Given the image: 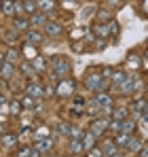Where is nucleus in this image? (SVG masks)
<instances>
[{
  "instance_id": "1",
  "label": "nucleus",
  "mask_w": 148,
  "mask_h": 157,
  "mask_svg": "<svg viewBox=\"0 0 148 157\" xmlns=\"http://www.w3.org/2000/svg\"><path fill=\"white\" fill-rule=\"evenodd\" d=\"M51 68H53V77L55 78H68L72 72V64L68 57L61 55H53L51 57Z\"/></svg>"
},
{
  "instance_id": "2",
  "label": "nucleus",
  "mask_w": 148,
  "mask_h": 157,
  "mask_svg": "<svg viewBox=\"0 0 148 157\" xmlns=\"http://www.w3.org/2000/svg\"><path fill=\"white\" fill-rule=\"evenodd\" d=\"M83 85H85L87 89H91L93 94L108 89L106 81H104V78H102V75H99V68H95V70H89V72L85 75V81H83Z\"/></svg>"
},
{
  "instance_id": "3",
  "label": "nucleus",
  "mask_w": 148,
  "mask_h": 157,
  "mask_svg": "<svg viewBox=\"0 0 148 157\" xmlns=\"http://www.w3.org/2000/svg\"><path fill=\"white\" fill-rule=\"evenodd\" d=\"M43 32H45V36H49V38H57V36L64 34V26H61V21L47 19V24L43 26Z\"/></svg>"
},
{
  "instance_id": "4",
  "label": "nucleus",
  "mask_w": 148,
  "mask_h": 157,
  "mask_svg": "<svg viewBox=\"0 0 148 157\" xmlns=\"http://www.w3.org/2000/svg\"><path fill=\"white\" fill-rule=\"evenodd\" d=\"M74 89H76V83H74L72 78H59V83H57V96L68 98V96L74 94Z\"/></svg>"
},
{
  "instance_id": "5",
  "label": "nucleus",
  "mask_w": 148,
  "mask_h": 157,
  "mask_svg": "<svg viewBox=\"0 0 148 157\" xmlns=\"http://www.w3.org/2000/svg\"><path fill=\"white\" fill-rule=\"evenodd\" d=\"M91 32L95 38H102V40H108L110 38V32H108V26L104 21H93L91 24Z\"/></svg>"
},
{
  "instance_id": "6",
  "label": "nucleus",
  "mask_w": 148,
  "mask_h": 157,
  "mask_svg": "<svg viewBox=\"0 0 148 157\" xmlns=\"http://www.w3.org/2000/svg\"><path fill=\"white\" fill-rule=\"evenodd\" d=\"M106 130H108V119H106V117H99L95 121H91V125H89V132L95 134V138H98V136H104Z\"/></svg>"
},
{
  "instance_id": "7",
  "label": "nucleus",
  "mask_w": 148,
  "mask_h": 157,
  "mask_svg": "<svg viewBox=\"0 0 148 157\" xmlns=\"http://www.w3.org/2000/svg\"><path fill=\"white\" fill-rule=\"evenodd\" d=\"M93 102H95L99 108H106V106H112V104H114V98L108 94V89H104V91H98V94H95Z\"/></svg>"
},
{
  "instance_id": "8",
  "label": "nucleus",
  "mask_w": 148,
  "mask_h": 157,
  "mask_svg": "<svg viewBox=\"0 0 148 157\" xmlns=\"http://www.w3.org/2000/svg\"><path fill=\"white\" fill-rule=\"evenodd\" d=\"M125 66H127V72H135L142 68V55L138 53H129L127 59H125Z\"/></svg>"
},
{
  "instance_id": "9",
  "label": "nucleus",
  "mask_w": 148,
  "mask_h": 157,
  "mask_svg": "<svg viewBox=\"0 0 148 157\" xmlns=\"http://www.w3.org/2000/svg\"><path fill=\"white\" fill-rule=\"evenodd\" d=\"M99 149H102L104 157H112L114 153H119V147H117V142H114L112 138H104L102 144H99Z\"/></svg>"
},
{
  "instance_id": "10",
  "label": "nucleus",
  "mask_w": 148,
  "mask_h": 157,
  "mask_svg": "<svg viewBox=\"0 0 148 157\" xmlns=\"http://www.w3.org/2000/svg\"><path fill=\"white\" fill-rule=\"evenodd\" d=\"M28 19H30V28H43L47 24V13H40V11H36V13H32V15H28Z\"/></svg>"
},
{
  "instance_id": "11",
  "label": "nucleus",
  "mask_w": 148,
  "mask_h": 157,
  "mask_svg": "<svg viewBox=\"0 0 148 157\" xmlns=\"http://www.w3.org/2000/svg\"><path fill=\"white\" fill-rule=\"evenodd\" d=\"M25 94H28V96H32V98H45V89H43V87H40V83H36V81L28 83Z\"/></svg>"
},
{
  "instance_id": "12",
  "label": "nucleus",
  "mask_w": 148,
  "mask_h": 157,
  "mask_svg": "<svg viewBox=\"0 0 148 157\" xmlns=\"http://www.w3.org/2000/svg\"><path fill=\"white\" fill-rule=\"evenodd\" d=\"M68 151L70 155H83L85 153V147H83V140L80 138H70V144H68Z\"/></svg>"
},
{
  "instance_id": "13",
  "label": "nucleus",
  "mask_w": 148,
  "mask_h": 157,
  "mask_svg": "<svg viewBox=\"0 0 148 157\" xmlns=\"http://www.w3.org/2000/svg\"><path fill=\"white\" fill-rule=\"evenodd\" d=\"M32 68L36 70V75H40V72H47V68H49V62H47L43 55H36V57L32 59Z\"/></svg>"
},
{
  "instance_id": "14",
  "label": "nucleus",
  "mask_w": 148,
  "mask_h": 157,
  "mask_svg": "<svg viewBox=\"0 0 148 157\" xmlns=\"http://www.w3.org/2000/svg\"><path fill=\"white\" fill-rule=\"evenodd\" d=\"M36 2V9L40 11V13H53L55 11V0H34Z\"/></svg>"
},
{
  "instance_id": "15",
  "label": "nucleus",
  "mask_w": 148,
  "mask_h": 157,
  "mask_svg": "<svg viewBox=\"0 0 148 157\" xmlns=\"http://www.w3.org/2000/svg\"><path fill=\"white\" fill-rule=\"evenodd\" d=\"M15 75V64H11V62H4L2 66H0V77L2 81H11V77Z\"/></svg>"
},
{
  "instance_id": "16",
  "label": "nucleus",
  "mask_w": 148,
  "mask_h": 157,
  "mask_svg": "<svg viewBox=\"0 0 148 157\" xmlns=\"http://www.w3.org/2000/svg\"><path fill=\"white\" fill-rule=\"evenodd\" d=\"M135 128H138V125H135V121H133L131 117H127V119H123V121H121V132H123V134H127V136L135 134Z\"/></svg>"
},
{
  "instance_id": "17",
  "label": "nucleus",
  "mask_w": 148,
  "mask_h": 157,
  "mask_svg": "<svg viewBox=\"0 0 148 157\" xmlns=\"http://www.w3.org/2000/svg\"><path fill=\"white\" fill-rule=\"evenodd\" d=\"M129 117V106H119V108H112V119L114 121H123Z\"/></svg>"
},
{
  "instance_id": "18",
  "label": "nucleus",
  "mask_w": 148,
  "mask_h": 157,
  "mask_svg": "<svg viewBox=\"0 0 148 157\" xmlns=\"http://www.w3.org/2000/svg\"><path fill=\"white\" fill-rule=\"evenodd\" d=\"M13 28H15L17 32H19V30H21V32H28V30H30V19H28V17H15V19H13Z\"/></svg>"
},
{
  "instance_id": "19",
  "label": "nucleus",
  "mask_w": 148,
  "mask_h": 157,
  "mask_svg": "<svg viewBox=\"0 0 148 157\" xmlns=\"http://www.w3.org/2000/svg\"><path fill=\"white\" fill-rule=\"evenodd\" d=\"M83 147H85V151H89V149H93L95 147V134H91V132L87 130L85 134H83Z\"/></svg>"
},
{
  "instance_id": "20",
  "label": "nucleus",
  "mask_w": 148,
  "mask_h": 157,
  "mask_svg": "<svg viewBox=\"0 0 148 157\" xmlns=\"http://www.w3.org/2000/svg\"><path fill=\"white\" fill-rule=\"evenodd\" d=\"M125 78H127V70H114L112 72V77H110V85L112 87H117V85H121Z\"/></svg>"
},
{
  "instance_id": "21",
  "label": "nucleus",
  "mask_w": 148,
  "mask_h": 157,
  "mask_svg": "<svg viewBox=\"0 0 148 157\" xmlns=\"http://www.w3.org/2000/svg\"><path fill=\"white\" fill-rule=\"evenodd\" d=\"M25 34H28V43H30V45H38V43H43V38H45V34H40L38 30H28Z\"/></svg>"
},
{
  "instance_id": "22",
  "label": "nucleus",
  "mask_w": 148,
  "mask_h": 157,
  "mask_svg": "<svg viewBox=\"0 0 148 157\" xmlns=\"http://www.w3.org/2000/svg\"><path fill=\"white\" fill-rule=\"evenodd\" d=\"M0 142H2L6 149H11V147H17V136H15V134H9V132H4V134H2V138H0Z\"/></svg>"
},
{
  "instance_id": "23",
  "label": "nucleus",
  "mask_w": 148,
  "mask_h": 157,
  "mask_svg": "<svg viewBox=\"0 0 148 157\" xmlns=\"http://www.w3.org/2000/svg\"><path fill=\"white\" fill-rule=\"evenodd\" d=\"M106 26H108V32H110V36H114V40H119V32H121V26H119V21L112 17L110 21H106Z\"/></svg>"
},
{
  "instance_id": "24",
  "label": "nucleus",
  "mask_w": 148,
  "mask_h": 157,
  "mask_svg": "<svg viewBox=\"0 0 148 157\" xmlns=\"http://www.w3.org/2000/svg\"><path fill=\"white\" fill-rule=\"evenodd\" d=\"M142 144H144V142H142V140H140V138H138V136H131V138H129V142H127V147H125V149H127V151H129V153H138V149H140V147H142Z\"/></svg>"
},
{
  "instance_id": "25",
  "label": "nucleus",
  "mask_w": 148,
  "mask_h": 157,
  "mask_svg": "<svg viewBox=\"0 0 148 157\" xmlns=\"http://www.w3.org/2000/svg\"><path fill=\"white\" fill-rule=\"evenodd\" d=\"M0 6H2V13L4 15H15V0H0Z\"/></svg>"
},
{
  "instance_id": "26",
  "label": "nucleus",
  "mask_w": 148,
  "mask_h": 157,
  "mask_svg": "<svg viewBox=\"0 0 148 157\" xmlns=\"http://www.w3.org/2000/svg\"><path fill=\"white\" fill-rule=\"evenodd\" d=\"M146 106H148V102L144 100V98H140V96H138V98H133V102H131V110H135V113H142Z\"/></svg>"
},
{
  "instance_id": "27",
  "label": "nucleus",
  "mask_w": 148,
  "mask_h": 157,
  "mask_svg": "<svg viewBox=\"0 0 148 157\" xmlns=\"http://www.w3.org/2000/svg\"><path fill=\"white\" fill-rule=\"evenodd\" d=\"M19 104H21V108H34L36 106V98H32V96H21V100H19Z\"/></svg>"
},
{
  "instance_id": "28",
  "label": "nucleus",
  "mask_w": 148,
  "mask_h": 157,
  "mask_svg": "<svg viewBox=\"0 0 148 157\" xmlns=\"http://www.w3.org/2000/svg\"><path fill=\"white\" fill-rule=\"evenodd\" d=\"M21 75H24V77L34 78V77H36V70L32 68V64H30V62H24V64H21Z\"/></svg>"
},
{
  "instance_id": "29",
  "label": "nucleus",
  "mask_w": 148,
  "mask_h": 157,
  "mask_svg": "<svg viewBox=\"0 0 148 157\" xmlns=\"http://www.w3.org/2000/svg\"><path fill=\"white\" fill-rule=\"evenodd\" d=\"M72 108H76V110H85V108H87V100H85L83 96H74Z\"/></svg>"
},
{
  "instance_id": "30",
  "label": "nucleus",
  "mask_w": 148,
  "mask_h": 157,
  "mask_svg": "<svg viewBox=\"0 0 148 157\" xmlns=\"http://www.w3.org/2000/svg\"><path fill=\"white\" fill-rule=\"evenodd\" d=\"M68 132H70V123H66V121H59V123L55 125V136H57V134L68 136Z\"/></svg>"
},
{
  "instance_id": "31",
  "label": "nucleus",
  "mask_w": 148,
  "mask_h": 157,
  "mask_svg": "<svg viewBox=\"0 0 148 157\" xmlns=\"http://www.w3.org/2000/svg\"><path fill=\"white\" fill-rule=\"evenodd\" d=\"M21 6H24L25 13H30V15L38 11V9H36V2H34V0H24V2H21Z\"/></svg>"
},
{
  "instance_id": "32",
  "label": "nucleus",
  "mask_w": 148,
  "mask_h": 157,
  "mask_svg": "<svg viewBox=\"0 0 148 157\" xmlns=\"http://www.w3.org/2000/svg\"><path fill=\"white\" fill-rule=\"evenodd\" d=\"M110 19H112V11H110V9H108V11L99 9L98 11V21H104V24H106V21H110Z\"/></svg>"
},
{
  "instance_id": "33",
  "label": "nucleus",
  "mask_w": 148,
  "mask_h": 157,
  "mask_svg": "<svg viewBox=\"0 0 148 157\" xmlns=\"http://www.w3.org/2000/svg\"><path fill=\"white\" fill-rule=\"evenodd\" d=\"M112 72H114V70H112L110 66H99V75H102V78H104V81H110Z\"/></svg>"
},
{
  "instance_id": "34",
  "label": "nucleus",
  "mask_w": 148,
  "mask_h": 157,
  "mask_svg": "<svg viewBox=\"0 0 148 157\" xmlns=\"http://www.w3.org/2000/svg\"><path fill=\"white\" fill-rule=\"evenodd\" d=\"M17 38H19V32H17L15 28H13V30H9V32H6V36H4V40H6V43H17Z\"/></svg>"
},
{
  "instance_id": "35",
  "label": "nucleus",
  "mask_w": 148,
  "mask_h": 157,
  "mask_svg": "<svg viewBox=\"0 0 148 157\" xmlns=\"http://www.w3.org/2000/svg\"><path fill=\"white\" fill-rule=\"evenodd\" d=\"M4 59H6V62H11V64H15V62L19 59V55H17V49H9V51H6V55H4Z\"/></svg>"
},
{
  "instance_id": "36",
  "label": "nucleus",
  "mask_w": 148,
  "mask_h": 157,
  "mask_svg": "<svg viewBox=\"0 0 148 157\" xmlns=\"http://www.w3.org/2000/svg\"><path fill=\"white\" fill-rule=\"evenodd\" d=\"M83 134H85V132L80 130V128H76V125H70V132H68V136H70V138H83Z\"/></svg>"
},
{
  "instance_id": "37",
  "label": "nucleus",
  "mask_w": 148,
  "mask_h": 157,
  "mask_svg": "<svg viewBox=\"0 0 148 157\" xmlns=\"http://www.w3.org/2000/svg\"><path fill=\"white\" fill-rule=\"evenodd\" d=\"M9 110H11L13 115H17V113L21 110V104H19V100H11V104H9Z\"/></svg>"
},
{
  "instance_id": "38",
  "label": "nucleus",
  "mask_w": 148,
  "mask_h": 157,
  "mask_svg": "<svg viewBox=\"0 0 148 157\" xmlns=\"http://www.w3.org/2000/svg\"><path fill=\"white\" fill-rule=\"evenodd\" d=\"M108 130L119 134V132H121V121H108Z\"/></svg>"
},
{
  "instance_id": "39",
  "label": "nucleus",
  "mask_w": 148,
  "mask_h": 157,
  "mask_svg": "<svg viewBox=\"0 0 148 157\" xmlns=\"http://www.w3.org/2000/svg\"><path fill=\"white\" fill-rule=\"evenodd\" d=\"M106 4H108V9L112 11V9H121V6H123V0H108Z\"/></svg>"
},
{
  "instance_id": "40",
  "label": "nucleus",
  "mask_w": 148,
  "mask_h": 157,
  "mask_svg": "<svg viewBox=\"0 0 148 157\" xmlns=\"http://www.w3.org/2000/svg\"><path fill=\"white\" fill-rule=\"evenodd\" d=\"M87 157H104V153H102V149H95V147H93V149H89V153H87Z\"/></svg>"
},
{
  "instance_id": "41",
  "label": "nucleus",
  "mask_w": 148,
  "mask_h": 157,
  "mask_svg": "<svg viewBox=\"0 0 148 157\" xmlns=\"http://www.w3.org/2000/svg\"><path fill=\"white\" fill-rule=\"evenodd\" d=\"M85 36V28H74L72 30V38H83Z\"/></svg>"
},
{
  "instance_id": "42",
  "label": "nucleus",
  "mask_w": 148,
  "mask_h": 157,
  "mask_svg": "<svg viewBox=\"0 0 148 157\" xmlns=\"http://www.w3.org/2000/svg\"><path fill=\"white\" fill-rule=\"evenodd\" d=\"M138 157H148V144H146V142L138 149Z\"/></svg>"
},
{
  "instance_id": "43",
  "label": "nucleus",
  "mask_w": 148,
  "mask_h": 157,
  "mask_svg": "<svg viewBox=\"0 0 148 157\" xmlns=\"http://www.w3.org/2000/svg\"><path fill=\"white\" fill-rule=\"evenodd\" d=\"M17 157H32V149H21Z\"/></svg>"
},
{
  "instance_id": "44",
  "label": "nucleus",
  "mask_w": 148,
  "mask_h": 157,
  "mask_svg": "<svg viewBox=\"0 0 148 157\" xmlns=\"http://www.w3.org/2000/svg\"><path fill=\"white\" fill-rule=\"evenodd\" d=\"M140 115L144 117V121H148V106H146V108H144V110H142V113H140Z\"/></svg>"
},
{
  "instance_id": "45",
  "label": "nucleus",
  "mask_w": 148,
  "mask_h": 157,
  "mask_svg": "<svg viewBox=\"0 0 148 157\" xmlns=\"http://www.w3.org/2000/svg\"><path fill=\"white\" fill-rule=\"evenodd\" d=\"M4 102H6V98H4V94H0V108L4 106Z\"/></svg>"
},
{
  "instance_id": "46",
  "label": "nucleus",
  "mask_w": 148,
  "mask_h": 157,
  "mask_svg": "<svg viewBox=\"0 0 148 157\" xmlns=\"http://www.w3.org/2000/svg\"><path fill=\"white\" fill-rule=\"evenodd\" d=\"M4 62H6V59H4V53L0 51V66H2V64H4Z\"/></svg>"
},
{
  "instance_id": "47",
  "label": "nucleus",
  "mask_w": 148,
  "mask_h": 157,
  "mask_svg": "<svg viewBox=\"0 0 148 157\" xmlns=\"http://www.w3.org/2000/svg\"><path fill=\"white\" fill-rule=\"evenodd\" d=\"M144 59H146V64H148V49H146V55H144Z\"/></svg>"
},
{
  "instance_id": "48",
  "label": "nucleus",
  "mask_w": 148,
  "mask_h": 157,
  "mask_svg": "<svg viewBox=\"0 0 148 157\" xmlns=\"http://www.w3.org/2000/svg\"><path fill=\"white\" fill-rule=\"evenodd\" d=\"M112 157H123V155H121V153H114V155H112Z\"/></svg>"
},
{
  "instance_id": "49",
  "label": "nucleus",
  "mask_w": 148,
  "mask_h": 157,
  "mask_svg": "<svg viewBox=\"0 0 148 157\" xmlns=\"http://www.w3.org/2000/svg\"><path fill=\"white\" fill-rule=\"evenodd\" d=\"M59 157H74V155H59Z\"/></svg>"
},
{
  "instance_id": "50",
  "label": "nucleus",
  "mask_w": 148,
  "mask_h": 157,
  "mask_svg": "<svg viewBox=\"0 0 148 157\" xmlns=\"http://www.w3.org/2000/svg\"><path fill=\"white\" fill-rule=\"evenodd\" d=\"M0 11H2V6H0Z\"/></svg>"
}]
</instances>
